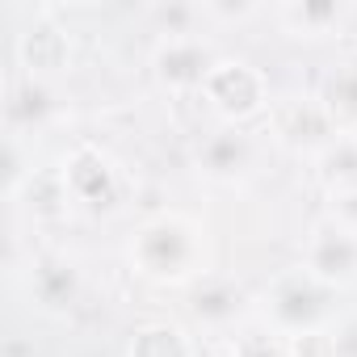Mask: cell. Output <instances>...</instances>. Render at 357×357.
Listing matches in <instances>:
<instances>
[{
  "instance_id": "6da1fadb",
  "label": "cell",
  "mask_w": 357,
  "mask_h": 357,
  "mask_svg": "<svg viewBox=\"0 0 357 357\" xmlns=\"http://www.w3.org/2000/svg\"><path fill=\"white\" fill-rule=\"evenodd\" d=\"M126 261L151 286H168V290L190 286L194 290L202 278L215 273V236L198 215L160 211L130 231Z\"/></svg>"
},
{
  "instance_id": "7a4b0ae2",
  "label": "cell",
  "mask_w": 357,
  "mask_h": 357,
  "mask_svg": "<svg viewBox=\"0 0 357 357\" xmlns=\"http://www.w3.org/2000/svg\"><path fill=\"white\" fill-rule=\"evenodd\" d=\"M336 298L340 294L332 286L311 278L303 265H290L261 290L257 307H261L269 336H278V340H324L332 332V324L344 315Z\"/></svg>"
},
{
  "instance_id": "3957f363",
  "label": "cell",
  "mask_w": 357,
  "mask_h": 357,
  "mask_svg": "<svg viewBox=\"0 0 357 357\" xmlns=\"http://www.w3.org/2000/svg\"><path fill=\"white\" fill-rule=\"evenodd\" d=\"M202 101L219 114V122L227 126H248L252 118L273 109V93H269V76L248 63V59H231L223 55L215 63V72L202 84Z\"/></svg>"
},
{
  "instance_id": "277c9868",
  "label": "cell",
  "mask_w": 357,
  "mask_h": 357,
  "mask_svg": "<svg viewBox=\"0 0 357 357\" xmlns=\"http://www.w3.org/2000/svg\"><path fill=\"white\" fill-rule=\"evenodd\" d=\"M219 47L202 34V30H185V34H160L155 51H151V68L160 76L164 89L172 93H202L206 76L219 63Z\"/></svg>"
},
{
  "instance_id": "5b68a950",
  "label": "cell",
  "mask_w": 357,
  "mask_h": 357,
  "mask_svg": "<svg viewBox=\"0 0 357 357\" xmlns=\"http://www.w3.org/2000/svg\"><path fill=\"white\" fill-rule=\"evenodd\" d=\"M269 135H273V143L278 147H286V151H307L311 160L336 139V135H344L336 122H332V114L324 109V101H319V93L315 97H290V101H273V109H269Z\"/></svg>"
},
{
  "instance_id": "8992f818",
  "label": "cell",
  "mask_w": 357,
  "mask_h": 357,
  "mask_svg": "<svg viewBox=\"0 0 357 357\" xmlns=\"http://www.w3.org/2000/svg\"><path fill=\"white\" fill-rule=\"evenodd\" d=\"M311 278H319L324 286H332L336 294L357 286V231L319 219L307 240H303V261H298Z\"/></svg>"
},
{
  "instance_id": "52a82bcc",
  "label": "cell",
  "mask_w": 357,
  "mask_h": 357,
  "mask_svg": "<svg viewBox=\"0 0 357 357\" xmlns=\"http://www.w3.org/2000/svg\"><path fill=\"white\" fill-rule=\"evenodd\" d=\"M257 160H261L257 135L248 126H227V122L215 126L198 143V151H194L198 172L206 176V181H215V185H240V181H248V176L257 172Z\"/></svg>"
},
{
  "instance_id": "ba28073f",
  "label": "cell",
  "mask_w": 357,
  "mask_h": 357,
  "mask_svg": "<svg viewBox=\"0 0 357 357\" xmlns=\"http://www.w3.org/2000/svg\"><path fill=\"white\" fill-rule=\"evenodd\" d=\"M248 307H252L248 290H244L240 282L223 278V273H211V278H202V282L190 290V315H194V324H198L206 336L231 332V328L248 315Z\"/></svg>"
},
{
  "instance_id": "9c48e42d",
  "label": "cell",
  "mask_w": 357,
  "mask_h": 357,
  "mask_svg": "<svg viewBox=\"0 0 357 357\" xmlns=\"http://www.w3.org/2000/svg\"><path fill=\"white\" fill-rule=\"evenodd\" d=\"M63 194L80 206H105L118 194V172L101 151L80 147V151H72V160L63 168Z\"/></svg>"
},
{
  "instance_id": "30bf717a",
  "label": "cell",
  "mask_w": 357,
  "mask_h": 357,
  "mask_svg": "<svg viewBox=\"0 0 357 357\" xmlns=\"http://www.w3.org/2000/svg\"><path fill=\"white\" fill-rule=\"evenodd\" d=\"M278 26L290 34V38H307V43H324V38H336L349 9L344 5H332V0H294V5H278L273 9Z\"/></svg>"
},
{
  "instance_id": "8fae6325",
  "label": "cell",
  "mask_w": 357,
  "mask_h": 357,
  "mask_svg": "<svg viewBox=\"0 0 357 357\" xmlns=\"http://www.w3.org/2000/svg\"><path fill=\"white\" fill-rule=\"evenodd\" d=\"M126 357H198V340L190 328L172 324V319H151L135 328Z\"/></svg>"
},
{
  "instance_id": "7c38bea8",
  "label": "cell",
  "mask_w": 357,
  "mask_h": 357,
  "mask_svg": "<svg viewBox=\"0 0 357 357\" xmlns=\"http://www.w3.org/2000/svg\"><path fill=\"white\" fill-rule=\"evenodd\" d=\"M55 114H59V101H55V93H51V84H47V76H30V80L13 93V101H9L13 139H22L26 130H43Z\"/></svg>"
},
{
  "instance_id": "4fadbf2b",
  "label": "cell",
  "mask_w": 357,
  "mask_h": 357,
  "mask_svg": "<svg viewBox=\"0 0 357 357\" xmlns=\"http://www.w3.org/2000/svg\"><path fill=\"white\" fill-rule=\"evenodd\" d=\"M30 290H34V298H38L47 311H63V307H72L76 294H80V273H76L72 261L51 257V261H38V265H34Z\"/></svg>"
},
{
  "instance_id": "5bb4252c",
  "label": "cell",
  "mask_w": 357,
  "mask_h": 357,
  "mask_svg": "<svg viewBox=\"0 0 357 357\" xmlns=\"http://www.w3.org/2000/svg\"><path fill=\"white\" fill-rule=\"evenodd\" d=\"M315 172H319V181L328 185V194L353 190V185H357V130L336 135V139L315 155Z\"/></svg>"
},
{
  "instance_id": "9a60e30c",
  "label": "cell",
  "mask_w": 357,
  "mask_h": 357,
  "mask_svg": "<svg viewBox=\"0 0 357 357\" xmlns=\"http://www.w3.org/2000/svg\"><path fill=\"white\" fill-rule=\"evenodd\" d=\"M319 101L340 130H357V63H340L336 72H328Z\"/></svg>"
},
{
  "instance_id": "2e32d148",
  "label": "cell",
  "mask_w": 357,
  "mask_h": 357,
  "mask_svg": "<svg viewBox=\"0 0 357 357\" xmlns=\"http://www.w3.org/2000/svg\"><path fill=\"white\" fill-rule=\"evenodd\" d=\"M324 344H328V357H357V311H344L324 336Z\"/></svg>"
},
{
  "instance_id": "e0dca14e",
  "label": "cell",
  "mask_w": 357,
  "mask_h": 357,
  "mask_svg": "<svg viewBox=\"0 0 357 357\" xmlns=\"http://www.w3.org/2000/svg\"><path fill=\"white\" fill-rule=\"evenodd\" d=\"M328 219L357 231V185L353 190H340V194H328Z\"/></svg>"
}]
</instances>
